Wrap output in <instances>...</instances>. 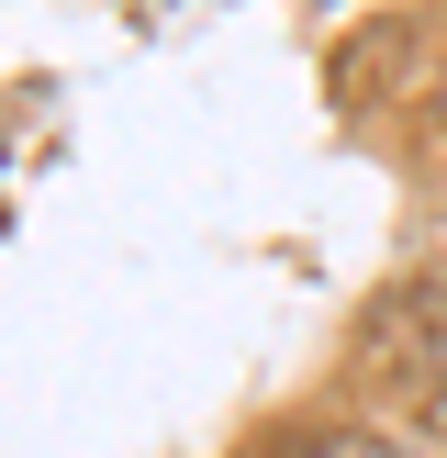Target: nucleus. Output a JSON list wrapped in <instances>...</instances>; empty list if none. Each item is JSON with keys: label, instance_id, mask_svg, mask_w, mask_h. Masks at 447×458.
Masks as SVG:
<instances>
[{"label": "nucleus", "instance_id": "nucleus-1", "mask_svg": "<svg viewBox=\"0 0 447 458\" xmlns=\"http://www.w3.org/2000/svg\"><path fill=\"white\" fill-rule=\"evenodd\" d=\"M369 347H402L380 369H402L425 403H447V280H402L369 302Z\"/></svg>", "mask_w": 447, "mask_h": 458}, {"label": "nucleus", "instance_id": "nucleus-2", "mask_svg": "<svg viewBox=\"0 0 447 458\" xmlns=\"http://www.w3.org/2000/svg\"><path fill=\"white\" fill-rule=\"evenodd\" d=\"M268 458H402V447L380 437V425H291Z\"/></svg>", "mask_w": 447, "mask_h": 458}, {"label": "nucleus", "instance_id": "nucleus-3", "mask_svg": "<svg viewBox=\"0 0 447 458\" xmlns=\"http://www.w3.org/2000/svg\"><path fill=\"white\" fill-rule=\"evenodd\" d=\"M436 458H447V447H436Z\"/></svg>", "mask_w": 447, "mask_h": 458}]
</instances>
